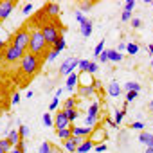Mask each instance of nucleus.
I'll list each match as a JSON object with an SVG mask.
<instances>
[{
  "instance_id": "79ce46f5",
  "label": "nucleus",
  "mask_w": 153,
  "mask_h": 153,
  "mask_svg": "<svg viewBox=\"0 0 153 153\" xmlns=\"http://www.w3.org/2000/svg\"><path fill=\"white\" fill-rule=\"evenodd\" d=\"M130 128H131V130H144V123L135 121V123H131V124H130Z\"/></svg>"
},
{
  "instance_id": "f704fd0d",
  "label": "nucleus",
  "mask_w": 153,
  "mask_h": 153,
  "mask_svg": "<svg viewBox=\"0 0 153 153\" xmlns=\"http://www.w3.org/2000/svg\"><path fill=\"white\" fill-rule=\"evenodd\" d=\"M18 133H20L22 140H24V139H27V137H29V126H25V124H20V128H18Z\"/></svg>"
},
{
  "instance_id": "1a4fd4ad",
  "label": "nucleus",
  "mask_w": 153,
  "mask_h": 153,
  "mask_svg": "<svg viewBox=\"0 0 153 153\" xmlns=\"http://www.w3.org/2000/svg\"><path fill=\"white\" fill-rule=\"evenodd\" d=\"M94 130L96 128H90V126H72V135L74 137H81V139H90Z\"/></svg>"
},
{
  "instance_id": "c85d7f7f",
  "label": "nucleus",
  "mask_w": 153,
  "mask_h": 153,
  "mask_svg": "<svg viewBox=\"0 0 153 153\" xmlns=\"http://www.w3.org/2000/svg\"><path fill=\"white\" fill-rule=\"evenodd\" d=\"M0 148H2V149H4L6 153H9V151H11V149H13L15 146H13V144L9 142V139L6 137V139H0Z\"/></svg>"
},
{
  "instance_id": "cd10ccee",
  "label": "nucleus",
  "mask_w": 153,
  "mask_h": 153,
  "mask_svg": "<svg viewBox=\"0 0 153 153\" xmlns=\"http://www.w3.org/2000/svg\"><path fill=\"white\" fill-rule=\"evenodd\" d=\"M38 153H54V148L51 146V142H42L40 148H38Z\"/></svg>"
},
{
  "instance_id": "412c9836",
  "label": "nucleus",
  "mask_w": 153,
  "mask_h": 153,
  "mask_svg": "<svg viewBox=\"0 0 153 153\" xmlns=\"http://www.w3.org/2000/svg\"><path fill=\"white\" fill-rule=\"evenodd\" d=\"M56 135H58L61 140H67V139H70V137H72V126H68V128H63V130H58V131H56Z\"/></svg>"
},
{
  "instance_id": "f257e3e1",
  "label": "nucleus",
  "mask_w": 153,
  "mask_h": 153,
  "mask_svg": "<svg viewBox=\"0 0 153 153\" xmlns=\"http://www.w3.org/2000/svg\"><path fill=\"white\" fill-rule=\"evenodd\" d=\"M47 49H49V45H47V42H45V38H43L40 27L33 29V31H31V42H29L27 52H31V54H34V56H45Z\"/></svg>"
},
{
  "instance_id": "a878e982",
  "label": "nucleus",
  "mask_w": 153,
  "mask_h": 153,
  "mask_svg": "<svg viewBox=\"0 0 153 153\" xmlns=\"http://www.w3.org/2000/svg\"><path fill=\"white\" fill-rule=\"evenodd\" d=\"M139 51H140L139 43H126V52H128L130 56H135V54H139Z\"/></svg>"
},
{
  "instance_id": "37998d69",
  "label": "nucleus",
  "mask_w": 153,
  "mask_h": 153,
  "mask_svg": "<svg viewBox=\"0 0 153 153\" xmlns=\"http://www.w3.org/2000/svg\"><path fill=\"white\" fill-rule=\"evenodd\" d=\"M121 20H123V22H131V13H130V11H123Z\"/></svg>"
},
{
  "instance_id": "8fccbe9b",
  "label": "nucleus",
  "mask_w": 153,
  "mask_h": 153,
  "mask_svg": "<svg viewBox=\"0 0 153 153\" xmlns=\"http://www.w3.org/2000/svg\"><path fill=\"white\" fill-rule=\"evenodd\" d=\"M31 11H33V4H25L24 6V15H29Z\"/></svg>"
},
{
  "instance_id": "bf43d9fd",
  "label": "nucleus",
  "mask_w": 153,
  "mask_h": 153,
  "mask_svg": "<svg viewBox=\"0 0 153 153\" xmlns=\"http://www.w3.org/2000/svg\"><path fill=\"white\" fill-rule=\"evenodd\" d=\"M149 110H153V101H149Z\"/></svg>"
},
{
  "instance_id": "f03ea898",
  "label": "nucleus",
  "mask_w": 153,
  "mask_h": 153,
  "mask_svg": "<svg viewBox=\"0 0 153 153\" xmlns=\"http://www.w3.org/2000/svg\"><path fill=\"white\" fill-rule=\"evenodd\" d=\"M40 31H42V34H43V38H45V42H47V45H49V49H52L54 47V43L63 36V33L61 31H65V29H61L56 22H45V24H42V27H40Z\"/></svg>"
},
{
  "instance_id": "13d9d810",
  "label": "nucleus",
  "mask_w": 153,
  "mask_h": 153,
  "mask_svg": "<svg viewBox=\"0 0 153 153\" xmlns=\"http://www.w3.org/2000/svg\"><path fill=\"white\" fill-rule=\"evenodd\" d=\"M146 153H153V148H146Z\"/></svg>"
},
{
  "instance_id": "58836bf2",
  "label": "nucleus",
  "mask_w": 153,
  "mask_h": 153,
  "mask_svg": "<svg viewBox=\"0 0 153 153\" xmlns=\"http://www.w3.org/2000/svg\"><path fill=\"white\" fill-rule=\"evenodd\" d=\"M9 153H25V144H24V140H22L18 146H15V148H13Z\"/></svg>"
},
{
  "instance_id": "dca6fc26",
  "label": "nucleus",
  "mask_w": 153,
  "mask_h": 153,
  "mask_svg": "<svg viewBox=\"0 0 153 153\" xmlns=\"http://www.w3.org/2000/svg\"><path fill=\"white\" fill-rule=\"evenodd\" d=\"M78 83H79V76L78 74H70L68 78H67V90H74L76 87H78Z\"/></svg>"
},
{
  "instance_id": "a18cd8bd",
  "label": "nucleus",
  "mask_w": 153,
  "mask_h": 153,
  "mask_svg": "<svg viewBox=\"0 0 153 153\" xmlns=\"http://www.w3.org/2000/svg\"><path fill=\"white\" fill-rule=\"evenodd\" d=\"M97 59H99L101 63H106V61H108V51H103V52H101V56H99Z\"/></svg>"
},
{
  "instance_id": "a19ab883",
  "label": "nucleus",
  "mask_w": 153,
  "mask_h": 153,
  "mask_svg": "<svg viewBox=\"0 0 153 153\" xmlns=\"http://www.w3.org/2000/svg\"><path fill=\"white\" fill-rule=\"evenodd\" d=\"M133 7H135V0H126V4H124V11H133Z\"/></svg>"
},
{
  "instance_id": "c03bdc74",
  "label": "nucleus",
  "mask_w": 153,
  "mask_h": 153,
  "mask_svg": "<svg viewBox=\"0 0 153 153\" xmlns=\"http://www.w3.org/2000/svg\"><path fill=\"white\" fill-rule=\"evenodd\" d=\"M131 27H133V29L142 27V20H140V18H131Z\"/></svg>"
},
{
  "instance_id": "4c0bfd02",
  "label": "nucleus",
  "mask_w": 153,
  "mask_h": 153,
  "mask_svg": "<svg viewBox=\"0 0 153 153\" xmlns=\"http://www.w3.org/2000/svg\"><path fill=\"white\" fill-rule=\"evenodd\" d=\"M58 105H59V97H56V96H54V97H52V101L49 103V112H54V110L58 108Z\"/></svg>"
},
{
  "instance_id": "ea45409f",
  "label": "nucleus",
  "mask_w": 153,
  "mask_h": 153,
  "mask_svg": "<svg viewBox=\"0 0 153 153\" xmlns=\"http://www.w3.org/2000/svg\"><path fill=\"white\" fill-rule=\"evenodd\" d=\"M97 70H99V65H97V63H94V61H90V67H88V74H90V76H94Z\"/></svg>"
},
{
  "instance_id": "bb28decb",
  "label": "nucleus",
  "mask_w": 153,
  "mask_h": 153,
  "mask_svg": "<svg viewBox=\"0 0 153 153\" xmlns=\"http://www.w3.org/2000/svg\"><path fill=\"white\" fill-rule=\"evenodd\" d=\"M42 121H43V126H47V128H52V126H54V119H52L51 112L43 114V115H42Z\"/></svg>"
},
{
  "instance_id": "5fc2aeb1",
  "label": "nucleus",
  "mask_w": 153,
  "mask_h": 153,
  "mask_svg": "<svg viewBox=\"0 0 153 153\" xmlns=\"http://www.w3.org/2000/svg\"><path fill=\"white\" fill-rule=\"evenodd\" d=\"M4 52H6V51H2V49H0V63L4 61Z\"/></svg>"
},
{
  "instance_id": "72a5a7b5",
  "label": "nucleus",
  "mask_w": 153,
  "mask_h": 153,
  "mask_svg": "<svg viewBox=\"0 0 153 153\" xmlns=\"http://www.w3.org/2000/svg\"><path fill=\"white\" fill-rule=\"evenodd\" d=\"M94 6H96V2H81V4H79V11H81V13H85V11H90Z\"/></svg>"
},
{
  "instance_id": "09e8293b",
  "label": "nucleus",
  "mask_w": 153,
  "mask_h": 153,
  "mask_svg": "<svg viewBox=\"0 0 153 153\" xmlns=\"http://www.w3.org/2000/svg\"><path fill=\"white\" fill-rule=\"evenodd\" d=\"M106 148H108V146L103 142V144H97V146H96V151H97V153H105V151H106Z\"/></svg>"
},
{
  "instance_id": "423d86ee",
  "label": "nucleus",
  "mask_w": 153,
  "mask_h": 153,
  "mask_svg": "<svg viewBox=\"0 0 153 153\" xmlns=\"http://www.w3.org/2000/svg\"><path fill=\"white\" fill-rule=\"evenodd\" d=\"M78 65H79V59L76 58V56H70V58H67V59L61 63V67H59V74L65 76V78H68L70 74H74V68H78Z\"/></svg>"
},
{
  "instance_id": "49530a36",
  "label": "nucleus",
  "mask_w": 153,
  "mask_h": 153,
  "mask_svg": "<svg viewBox=\"0 0 153 153\" xmlns=\"http://www.w3.org/2000/svg\"><path fill=\"white\" fill-rule=\"evenodd\" d=\"M137 96H139V92H126V101L130 103V101H133Z\"/></svg>"
},
{
  "instance_id": "e2e57ef3",
  "label": "nucleus",
  "mask_w": 153,
  "mask_h": 153,
  "mask_svg": "<svg viewBox=\"0 0 153 153\" xmlns=\"http://www.w3.org/2000/svg\"><path fill=\"white\" fill-rule=\"evenodd\" d=\"M0 27H2V20H0Z\"/></svg>"
},
{
  "instance_id": "6e6d98bb",
  "label": "nucleus",
  "mask_w": 153,
  "mask_h": 153,
  "mask_svg": "<svg viewBox=\"0 0 153 153\" xmlns=\"http://www.w3.org/2000/svg\"><path fill=\"white\" fill-rule=\"evenodd\" d=\"M61 94H63V88H58V90H56V97H59Z\"/></svg>"
},
{
  "instance_id": "603ef678",
  "label": "nucleus",
  "mask_w": 153,
  "mask_h": 153,
  "mask_svg": "<svg viewBox=\"0 0 153 153\" xmlns=\"http://www.w3.org/2000/svg\"><path fill=\"white\" fill-rule=\"evenodd\" d=\"M106 123H108V124H110V128H114V130H117V128H119V126L115 124V121H114V119H106Z\"/></svg>"
},
{
  "instance_id": "052dcab7",
  "label": "nucleus",
  "mask_w": 153,
  "mask_h": 153,
  "mask_svg": "<svg viewBox=\"0 0 153 153\" xmlns=\"http://www.w3.org/2000/svg\"><path fill=\"white\" fill-rule=\"evenodd\" d=\"M151 68H153V56H151Z\"/></svg>"
},
{
  "instance_id": "e433bc0d",
  "label": "nucleus",
  "mask_w": 153,
  "mask_h": 153,
  "mask_svg": "<svg viewBox=\"0 0 153 153\" xmlns=\"http://www.w3.org/2000/svg\"><path fill=\"white\" fill-rule=\"evenodd\" d=\"M56 58H58V52H56V51H52V49H51L49 52H45V59H47L49 63H51V61H54Z\"/></svg>"
},
{
  "instance_id": "4d7b16f0",
  "label": "nucleus",
  "mask_w": 153,
  "mask_h": 153,
  "mask_svg": "<svg viewBox=\"0 0 153 153\" xmlns=\"http://www.w3.org/2000/svg\"><path fill=\"white\" fill-rule=\"evenodd\" d=\"M148 51H149V54L153 56V43H149V45H148Z\"/></svg>"
},
{
  "instance_id": "aec40b11",
  "label": "nucleus",
  "mask_w": 153,
  "mask_h": 153,
  "mask_svg": "<svg viewBox=\"0 0 153 153\" xmlns=\"http://www.w3.org/2000/svg\"><path fill=\"white\" fill-rule=\"evenodd\" d=\"M124 92H140V85L137 81H126L124 83Z\"/></svg>"
},
{
  "instance_id": "de8ad7c7",
  "label": "nucleus",
  "mask_w": 153,
  "mask_h": 153,
  "mask_svg": "<svg viewBox=\"0 0 153 153\" xmlns=\"http://www.w3.org/2000/svg\"><path fill=\"white\" fill-rule=\"evenodd\" d=\"M20 103V94L18 92H15L13 94V97H11V105H18Z\"/></svg>"
},
{
  "instance_id": "a211bd4d",
  "label": "nucleus",
  "mask_w": 153,
  "mask_h": 153,
  "mask_svg": "<svg viewBox=\"0 0 153 153\" xmlns=\"http://www.w3.org/2000/svg\"><path fill=\"white\" fill-rule=\"evenodd\" d=\"M7 139H9V142H11L13 146H18V144L22 142V137H20L18 130H9V135H7Z\"/></svg>"
},
{
  "instance_id": "ddd939ff",
  "label": "nucleus",
  "mask_w": 153,
  "mask_h": 153,
  "mask_svg": "<svg viewBox=\"0 0 153 153\" xmlns=\"http://www.w3.org/2000/svg\"><path fill=\"white\" fill-rule=\"evenodd\" d=\"M139 140H140V144H144L146 148H153V133H149V131H140V133H139Z\"/></svg>"
},
{
  "instance_id": "f3484780",
  "label": "nucleus",
  "mask_w": 153,
  "mask_h": 153,
  "mask_svg": "<svg viewBox=\"0 0 153 153\" xmlns=\"http://www.w3.org/2000/svg\"><path fill=\"white\" fill-rule=\"evenodd\" d=\"M92 31H94V22H92V20H88L87 24L81 25V36H83V38H88V36L92 34Z\"/></svg>"
},
{
  "instance_id": "6ab92c4d",
  "label": "nucleus",
  "mask_w": 153,
  "mask_h": 153,
  "mask_svg": "<svg viewBox=\"0 0 153 153\" xmlns=\"http://www.w3.org/2000/svg\"><path fill=\"white\" fill-rule=\"evenodd\" d=\"M123 58H124V56H123L121 52H117L115 49H110V51H108V61H112V63H119Z\"/></svg>"
},
{
  "instance_id": "7c9ffc66",
  "label": "nucleus",
  "mask_w": 153,
  "mask_h": 153,
  "mask_svg": "<svg viewBox=\"0 0 153 153\" xmlns=\"http://www.w3.org/2000/svg\"><path fill=\"white\" fill-rule=\"evenodd\" d=\"M88 67H90V59H79V65H78V68H79V72H81V74L88 72Z\"/></svg>"
},
{
  "instance_id": "6e6552de",
  "label": "nucleus",
  "mask_w": 153,
  "mask_h": 153,
  "mask_svg": "<svg viewBox=\"0 0 153 153\" xmlns=\"http://www.w3.org/2000/svg\"><path fill=\"white\" fill-rule=\"evenodd\" d=\"M68 126H72V124H70L65 110H58L56 115H54V128H56V131L58 130H63V128H68Z\"/></svg>"
},
{
  "instance_id": "c9c22d12",
  "label": "nucleus",
  "mask_w": 153,
  "mask_h": 153,
  "mask_svg": "<svg viewBox=\"0 0 153 153\" xmlns=\"http://www.w3.org/2000/svg\"><path fill=\"white\" fill-rule=\"evenodd\" d=\"M76 20H78V24L79 25H83V24H87L88 22V18L85 16V13H81V11H76Z\"/></svg>"
},
{
  "instance_id": "b1692460",
  "label": "nucleus",
  "mask_w": 153,
  "mask_h": 153,
  "mask_svg": "<svg viewBox=\"0 0 153 153\" xmlns=\"http://www.w3.org/2000/svg\"><path fill=\"white\" fill-rule=\"evenodd\" d=\"M97 124H99V117L85 115V126H90V128H97Z\"/></svg>"
},
{
  "instance_id": "f8f14e48",
  "label": "nucleus",
  "mask_w": 153,
  "mask_h": 153,
  "mask_svg": "<svg viewBox=\"0 0 153 153\" xmlns=\"http://www.w3.org/2000/svg\"><path fill=\"white\" fill-rule=\"evenodd\" d=\"M94 85H79L78 87V96L79 97H90V96H94Z\"/></svg>"
},
{
  "instance_id": "9d476101",
  "label": "nucleus",
  "mask_w": 153,
  "mask_h": 153,
  "mask_svg": "<svg viewBox=\"0 0 153 153\" xmlns=\"http://www.w3.org/2000/svg\"><path fill=\"white\" fill-rule=\"evenodd\" d=\"M121 92H123L121 85H119L117 81H110V85H108V88H106V94H108L110 97H119Z\"/></svg>"
},
{
  "instance_id": "3c124183",
  "label": "nucleus",
  "mask_w": 153,
  "mask_h": 153,
  "mask_svg": "<svg viewBox=\"0 0 153 153\" xmlns=\"http://www.w3.org/2000/svg\"><path fill=\"white\" fill-rule=\"evenodd\" d=\"M115 51H117V52H121V54H123V52H124V51H126V43H124V42H123V43H119V45H117V49H115Z\"/></svg>"
},
{
  "instance_id": "c756f323",
  "label": "nucleus",
  "mask_w": 153,
  "mask_h": 153,
  "mask_svg": "<svg viewBox=\"0 0 153 153\" xmlns=\"http://www.w3.org/2000/svg\"><path fill=\"white\" fill-rule=\"evenodd\" d=\"M65 114H67V117H68V121H70V124L79 117V112H78V108H74V110H65Z\"/></svg>"
},
{
  "instance_id": "4be33fe9",
  "label": "nucleus",
  "mask_w": 153,
  "mask_h": 153,
  "mask_svg": "<svg viewBox=\"0 0 153 153\" xmlns=\"http://www.w3.org/2000/svg\"><path fill=\"white\" fill-rule=\"evenodd\" d=\"M87 115H92V117H99V101H94L90 106H88V112Z\"/></svg>"
},
{
  "instance_id": "393cba45",
  "label": "nucleus",
  "mask_w": 153,
  "mask_h": 153,
  "mask_svg": "<svg viewBox=\"0 0 153 153\" xmlns=\"http://www.w3.org/2000/svg\"><path fill=\"white\" fill-rule=\"evenodd\" d=\"M74 108H78V101L74 97H67V101L63 103V110H74Z\"/></svg>"
},
{
  "instance_id": "864d4df0",
  "label": "nucleus",
  "mask_w": 153,
  "mask_h": 153,
  "mask_svg": "<svg viewBox=\"0 0 153 153\" xmlns=\"http://www.w3.org/2000/svg\"><path fill=\"white\" fill-rule=\"evenodd\" d=\"M94 90H101V81L99 79H94Z\"/></svg>"
},
{
  "instance_id": "2eb2a0df",
  "label": "nucleus",
  "mask_w": 153,
  "mask_h": 153,
  "mask_svg": "<svg viewBox=\"0 0 153 153\" xmlns=\"http://www.w3.org/2000/svg\"><path fill=\"white\" fill-rule=\"evenodd\" d=\"M43 11H45L49 16H58L61 9H59V4H56V2H49V4L45 6V9H43Z\"/></svg>"
},
{
  "instance_id": "4468645a",
  "label": "nucleus",
  "mask_w": 153,
  "mask_h": 153,
  "mask_svg": "<svg viewBox=\"0 0 153 153\" xmlns=\"http://www.w3.org/2000/svg\"><path fill=\"white\" fill-rule=\"evenodd\" d=\"M96 148V142L92 139H85V142L81 146H78V149H76V153H88Z\"/></svg>"
},
{
  "instance_id": "5701e85b",
  "label": "nucleus",
  "mask_w": 153,
  "mask_h": 153,
  "mask_svg": "<svg viewBox=\"0 0 153 153\" xmlns=\"http://www.w3.org/2000/svg\"><path fill=\"white\" fill-rule=\"evenodd\" d=\"M65 47H67V40H65V36H61V38H59V40H58V42L54 43V47H52V51H56V52L59 54V52H61V51H63Z\"/></svg>"
},
{
  "instance_id": "7ed1b4c3",
  "label": "nucleus",
  "mask_w": 153,
  "mask_h": 153,
  "mask_svg": "<svg viewBox=\"0 0 153 153\" xmlns=\"http://www.w3.org/2000/svg\"><path fill=\"white\" fill-rule=\"evenodd\" d=\"M42 67V61H40V56H34L31 52H25L22 61H20V68L25 76H34Z\"/></svg>"
},
{
  "instance_id": "9b49d317",
  "label": "nucleus",
  "mask_w": 153,
  "mask_h": 153,
  "mask_svg": "<svg viewBox=\"0 0 153 153\" xmlns=\"http://www.w3.org/2000/svg\"><path fill=\"white\" fill-rule=\"evenodd\" d=\"M90 139H92L96 144H103L105 139H106V130H105V128H97V130H94V133L90 135Z\"/></svg>"
},
{
  "instance_id": "2f4dec72",
  "label": "nucleus",
  "mask_w": 153,
  "mask_h": 153,
  "mask_svg": "<svg viewBox=\"0 0 153 153\" xmlns=\"http://www.w3.org/2000/svg\"><path fill=\"white\" fill-rule=\"evenodd\" d=\"M124 117H126V110H123V108H121V110H117V112H115V117H114L115 124L119 126V124L123 123V119H124Z\"/></svg>"
},
{
  "instance_id": "20e7f679",
  "label": "nucleus",
  "mask_w": 153,
  "mask_h": 153,
  "mask_svg": "<svg viewBox=\"0 0 153 153\" xmlns=\"http://www.w3.org/2000/svg\"><path fill=\"white\" fill-rule=\"evenodd\" d=\"M29 42H31V31H29L27 27L18 29V31L11 36V45L22 49L24 52H27V49H29Z\"/></svg>"
},
{
  "instance_id": "0e129e2a",
  "label": "nucleus",
  "mask_w": 153,
  "mask_h": 153,
  "mask_svg": "<svg viewBox=\"0 0 153 153\" xmlns=\"http://www.w3.org/2000/svg\"><path fill=\"white\" fill-rule=\"evenodd\" d=\"M151 4H153V0H151Z\"/></svg>"
},
{
  "instance_id": "0eeeda50",
  "label": "nucleus",
  "mask_w": 153,
  "mask_h": 153,
  "mask_svg": "<svg viewBox=\"0 0 153 153\" xmlns=\"http://www.w3.org/2000/svg\"><path fill=\"white\" fill-rule=\"evenodd\" d=\"M15 6H16L15 0H0V20H2V22L7 20L9 15L13 13Z\"/></svg>"
},
{
  "instance_id": "680f3d73",
  "label": "nucleus",
  "mask_w": 153,
  "mask_h": 153,
  "mask_svg": "<svg viewBox=\"0 0 153 153\" xmlns=\"http://www.w3.org/2000/svg\"><path fill=\"white\" fill-rule=\"evenodd\" d=\"M0 153H6V151H4V149H2V148H0Z\"/></svg>"
},
{
  "instance_id": "473e14b6",
  "label": "nucleus",
  "mask_w": 153,
  "mask_h": 153,
  "mask_svg": "<svg viewBox=\"0 0 153 153\" xmlns=\"http://www.w3.org/2000/svg\"><path fill=\"white\" fill-rule=\"evenodd\" d=\"M105 43H106V42H105V40H101V42L96 45V49H94V58H99V56H101V52L105 51Z\"/></svg>"
},
{
  "instance_id": "39448f33",
  "label": "nucleus",
  "mask_w": 153,
  "mask_h": 153,
  "mask_svg": "<svg viewBox=\"0 0 153 153\" xmlns=\"http://www.w3.org/2000/svg\"><path fill=\"white\" fill-rule=\"evenodd\" d=\"M24 51L22 49H18V47H15V45H9L7 49H6V52H4V61L6 63H20L22 61V58H24Z\"/></svg>"
}]
</instances>
